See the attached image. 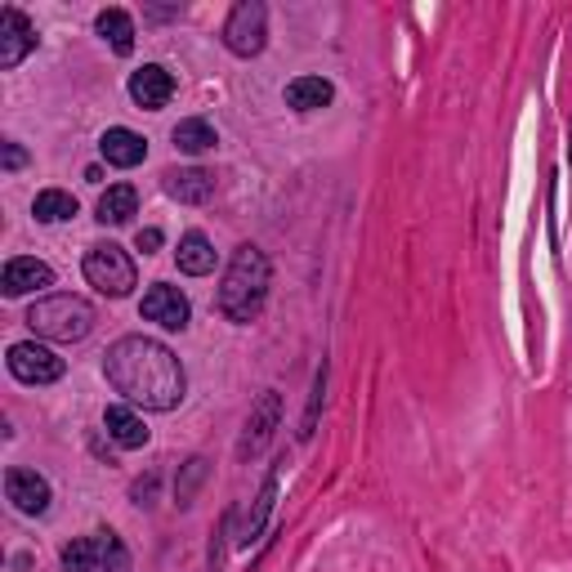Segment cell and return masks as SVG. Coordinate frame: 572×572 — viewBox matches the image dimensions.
<instances>
[{"label": "cell", "instance_id": "cell-8", "mask_svg": "<svg viewBox=\"0 0 572 572\" xmlns=\"http://www.w3.org/2000/svg\"><path fill=\"white\" fill-rule=\"evenodd\" d=\"M10 376L23 380V385H55L63 376V358L55 349H45L36 341H23V345H10Z\"/></svg>", "mask_w": 572, "mask_h": 572}, {"label": "cell", "instance_id": "cell-6", "mask_svg": "<svg viewBox=\"0 0 572 572\" xmlns=\"http://www.w3.org/2000/svg\"><path fill=\"white\" fill-rule=\"evenodd\" d=\"M264 40H269V10L260 0H242L224 23V45L237 59H255L264 50Z\"/></svg>", "mask_w": 572, "mask_h": 572}, {"label": "cell", "instance_id": "cell-4", "mask_svg": "<svg viewBox=\"0 0 572 572\" xmlns=\"http://www.w3.org/2000/svg\"><path fill=\"white\" fill-rule=\"evenodd\" d=\"M63 568L68 572H130V555L117 533H90L63 546Z\"/></svg>", "mask_w": 572, "mask_h": 572}, {"label": "cell", "instance_id": "cell-5", "mask_svg": "<svg viewBox=\"0 0 572 572\" xmlns=\"http://www.w3.org/2000/svg\"><path fill=\"white\" fill-rule=\"evenodd\" d=\"M85 277H90V286H99V291L112 296V300L130 296L134 282H139L134 277V260L117 242H99V247L85 251Z\"/></svg>", "mask_w": 572, "mask_h": 572}, {"label": "cell", "instance_id": "cell-15", "mask_svg": "<svg viewBox=\"0 0 572 572\" xmlns=\"http://www.w3.org/2000/svg\"><path fill=\"white\" fill-rule=\"evenodd\" d=\"M166 193L183 206H202L215 198V175L202 170V166H188V170H170L166 175Z\"/></svg>", "mask_w": 572, "mask_h": 572}, {"label": "cell", "instance_id": "cell-20", "mask_svg": "<svg viewBox=\"0 0 572 572\" xmlns=\"http://www.w3.org/2000/svg\"><path fill=\"white\" fill-rule=\"evenodd\" d=\"M94 27H99V36L112 45L117 55H130L134 50V23L126 10H104L99 19H94Z\"/></svg>", "mask_w": 572, "mask_h": 572}, {"label": "cell", "instance_id": "cell-27", "mask_svg": "<svg viewBox=\"0 0 572 572\" xmlns=\"http://www.w3.org/2000/svg\"><path fill=\"white\" fill-rule=\"evenodd\" d=\"M23 162H27V153H23V148H19V143L10 139V143H5V170H19Z\"/></svg>", "mask_w": 572, "mask_h": 572}, {"label": "cell", "instance_id": "cell-12", "mask_svg": "<svg viewBox=\"0 0 572 572\" xmlns=\"http://www.w3.org/2000/svg\"><path fill=\"white\" fill-rule=\"evenodd\" d=\"M5 497L23 514H45V510H50V484H45L36 469H23V465H14L5 474Z\"/></svg>", "mask_w": 572, "mask_h": 572}, {"label": "cell", "instance_id": "cell-10", "mask_svg": "<svg viewBox=\"0 0 572 572\" xmlns=\"http://www.w3.org/2000/svg\"><path fill=\"white\" fill-rule=\"evenodd\" d=\"M139 313L148 318V322H157V326H166V331H183L188 318H193V309H188V296L179 291V286H166V282H157L153 291L143 296Z\"/></svg>", "mask_w": 572, "mask_h": 572}, {"label": "cell", "instance_id": "cell-25", "mask_svg": "<svg viewBox=\"0 0 572 572\" xmlns=\"http://www.w3.org/2000/svg\"><path fill=\"white\" fill-rule=\"evenodd\" d=\"M202 474H206V461H202V456H193V461H188V479H183V488H179V505L193 501V488L202 484Z\"/></svg>", "mask_w": 572, "mask_h": 572}, {"label": "cell", "instance_id": "cell-7", "mask_svg": "<svg viewBox=\"0 0 572 572\" xmlns=\"http://www.w3.org/2000/svg\"><path fill=\"white\" fill-rule=\"evenodd\" d=\"M282 420V398L277 390H264L247 416V429H242V439H237V461H255L269 443H273V429Z\"/></svg>", "mask_w": 572, "mask_h": 572}, {"label": "cell", "instance_id": "cell-11", "mask_svg": "<svg viewBox=\"0 0 572 572\" xmlns=\"http://www.w3.org/2000/svg\"><path fill=\"white\" fill-rule=\"evenodd\" d=\"M130 99H134L139 108H148V112L166 108V104L175 99V76H170L162 63H143V68L130 76Z\"/></svg>", "mask_w": 572, "mask_h": 572}, {"label": "cell", "instance_id": "cell-24", "mask_svg": "<svg viewBox=\"0 0 572 572\" xmlns=\"http://www.w3.org/2000/svg\"><path fill=\"white\" fill-rule=\"evenodd\" d=\"M322 390H326V367H318V376H313V394H309V412H305V425H300V439H313L318 407H322Z\"/></svg>", "mask_w": 572, "mask_h": 572}, {"label": "cell", "instance_id": "cell-1", "mask_svg": "<svg viewBox=\"0 0 572 572\" xmlns=\"http://www.w3.org/2000/svg\"><path fill=\"white\" fill-rule=\"evenodd\" d=\"M104 371H108V385L143 412H170L183 403V390H188L183 362L162 341H148V336H121L108 349Z\"/></svg>", "mask_w": 572, "mask_h": 572}, {"label": "cell", "instance_id": "cell-2", "mask_svg": "<svg viewBox=\"0 0 572 572\" xmlns=\"http://www.w3.org/2000/svg\"><path fill=\"white\" fill-rule=\"evenodd\" d=\"M269 282H273L269 255L260 247H237L224 269V282H219V313L237 326L255 322L269 300Z\"/></svg>", "mask_w": 572, "mask_h": 572}, {"label": "cell", "instance_id": "cell-3", "mask_svg": "<svg viewBox=\"0 0 572 572\" xmlns=\"http://www.w3.org/2000/svg\"><path fill=\"white\" fill-rule=\"evenodd\" d=\"M27 326L40 341L72 345V341H85L94 331V309L81 296H45L27 309Z\"/></svg>", "mask_w": 572, "mask_h": 572}, {"label": "cell", "instance_id": "cell-17", "mask_svg": "<svg viewBox=\"0 0 572 572\" xmlns=\"http://www.w3.org/2000/svg\"><path fill=\"white\" fill-rule=\"evenodd\" d=\"M331 99H336V85H331L326 76H296L291 85H286V104H291L296 112H318Z\"/></svg>", "mask_w": 572, "mask_h": 572}, {"label": "cell", "instance_id": "cell-22", "mask_svg": "<svg viewBox=\"0 0 572 572\" xmlns=\"http://www.w3.org/2000/svg\"><path fill=\"white\" fill-rule=\"evenodd\" d=\"M32 215H36L40 224H63V219L76 215V198L63 193V188H45V193L36 198V206H32Z\"/></svg>", "mask_w": 572, "mask_h": 572}, {"label": "cell", "instance_id": "cell-23", "mask_svg": "<svg viewBox=\"0 0 572 572\" xmlns=\"http://www.w3.org/2000/svg\"><path fill=\"white\" fill-rule=\"evenodd\" d=\"M273 497H277V469L264 479V488H260V497H255V505H251V514H247V528H242V546H251V541H260V533H264V519H269V510H273Z\"/></svg>", "mask_w": 572, "mask_h": 572}, {"label": "cell", "instance_id": "cell-19", "mask_svg": "<svg viewBox=\"0 0 572 572\" xmlns=\"http://www.w3.org/2000/svg\"><path fill=\"white\" fill-rule=\"evenodd\" d=\"M215 143H219V134H215V126L202 121V117H188V121L175 126V148H179V153H193V157H198V153H211Z\"/></svg>", "mask_w": 572, "mask_h": 572}, {"label": "cell", "instance_id": "cell-13", "mask_svg": "<svg viewBox=\"0 0 572 572\" xmlns=\"http://www.w3.org/2000/svg\"><path fill=\"white\" fill-rule=\"evenodd\" d=\"M45 286H55V269L40 264V260H10L5 264V277H0V291H5L10 300L27 296V291H45Z\"/></svg>", "mask_w": 572, "mask_h": 572}, {"label": "cell", "instance_id": "cell-26", "mask_svg": "<svg viewBox=\"0 0 572 572\" xmlns=\"http://www.w3.org/2000/svg\"><path fill=\"white\" fill-rule=\"evenodd\" d=\"M134 242H139V251H157L162 247V228H139Z\"/></svg>", "mask_w": 572, "mask_h": 572}, {"label": "cell", "instance_id": "cell-16", "mask_svg": "<svg viewBox=\"0 0 572 572\" xmlns=\"http://www.w3.org/2000/svg\"><path fill=\"white\" fill-rule=\"evenodd\" d=\"M104 429H108V439H112L117 448H130V452L148 443V425L139 420L134 407H108V412H104Z\"/></svg>", "mask_w": 572, "mask_h": 572}, {"label": "cell", "instance_id": "cell-21", "mask_svg": "<svg viewBox=\"0 0 572 572\" xmlns=\"http://www.w3.org/2000/svg\"><path fill=\"white\" fill-rule=\"evenodd\" d=\"M134 211H139V193L130 183H112L99 198V224H126Z\"/></svg>", "mask_w": 572, "mask_h": 572}, {"label": "cell", "instance_id": "cell-14", "mask_svg": "<svg viewBox=\"0 0 572 572\" xmlns=\"http://www.w3.org/2000/svg\"><path fill=\"white\" fill-rule=\"evenodd\" d=\"M99 153H104L108 166L130 170V166H139L143 157H148V143H143V134H134V130H126V126H112V130H104V139H99Z\"/></svg>", "mask_w": 572, "mask_h": 572}, {"label": "cell", "instance_id": "cell-9", "mask_svg": "<svg viewBox=\"0 0 572 572\" xmlns=\"http://www.w3.org/2000/svg\"><path fill=\"white\" fill-rule=\"evenodd\" d=\"M36 50V27L27 23L23 10H0V68H19L27 55Z\"/></svg>", "mask_w": 572, "mask_h": 572}, {"label": "cell", "instance_id": "cell-18", "mask_svg": "<svg viewBox=\"0 0 572 572\" xmlns=\"http://www.w3.org/2000/svg\"><path fill=\"white\" fill-rule=\"evenodd\" d=\"M175 260H179V273H188V277H202V273H211V269H215V247L206 242V233H183V237H179V251H175Z\"/></svg>", "mask_w": 572, "mask_h": 572}]
</instances>
